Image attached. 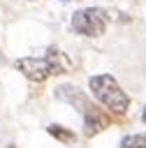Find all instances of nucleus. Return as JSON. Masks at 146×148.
<instances>
[{"mask_svg":"<svg viewBox=\"0 0 146 148\" xmlns=\"http://www.w3.org/2000/svg\"><path fill=\"white\" fill-rule=\"evenodd\" d=\"M46 132H49L51 136H56V139H58L60 143H67V146L76 143V134H74L72 130L63 127V125H49V127H46Z\"/></svg>","mask_w":146,"mask_h":148,"instance_id":"6","label":"nucleus"},{"mask_svg":"<svg viewBox=\"0 0 146 148\" xmlns=\"http://www.w3.org/2000/svg\"><path fill=\"white\" fill-rule=\"evenodd\" d=\"M16 69L32 83H42L51 76H60L72 72V60L56 46H49L42 58H21L16 60Z\"/></svg>","mask_w":146,"mask_h":148,"instance_id":"1","label":"nucleus"},{"mask_svg":"<svg viewBox=\"0 0 146 148\" xmlns=\"http://www.w3.org/2000/svg\"><path fill=\"white\" fill-rule=\"evenodd\" d=\"M109 125H111V118H109V113L102 111L100 106L88 104V106L83 109V134H86L88 139L95 136V134H100V132L107 130Z\"/></svg>","mask_w":146,"mask_h":148,"instance_id":"4","label":"nucleus"},{"mask_svg":"<svg viewBox=\"0 0 146 148\" xmlns=\"http://www.w3.org/2000/svg\"><path fill=\"white\" fill-rule=\"evenodd\" d=\"M141 120H144V123H146V109H144V111H141Z\"/></svg>","mask_w":146,"mask_h":148,"instance_id":"8","label":"nucleus"},{"mask_svg":"<svg viewBox=\"0 0 146 148\" xmlns=\"http://www.w3.org/2000/svg\"><path fill=\"white\" fill-rule=\"evenodd\" d=\"M93 95L97 97V102L104 104V109H109L111 113H125L130 106V97L125 95V90L118 86V81L111 74H97L90 76L88 81Z\"/></svg>","mask_w":146,"mask_h":148,"instance_id":"2","label":"nucleus"},{"mask_svg":"<svg viewBox=\"0 0 146 148\" xmlns=\"http://www.w3.org/2000/svg\"><path fill=\"white\" fill-rule=\"evenodd\" d=\"M0 62H2V56H0Z\"/></svg>","mask_w":146,"mask_h":148,"instance_id":"9","label":"nucleus"},{"mask_svg":"<svg viewBox=\"0 0 146 148\" xmlns=\"http://www.w3.org/2000/svg\"><path fill=\"white\" fill-rule=\"evenodd\" d=\"M107 14L97 7H86V9H79L74 12L72 16V28L74 32L83 35V37H100L104 30H107Z\"/></svg>","mask_w":146,"mask_h":148,"instance_id":"3","label":"nucleus"},{"mask_svg":"<svg viewBox=\"0 0 146 148\" xmlns=\"http://www.w3.org/2000/svg\"><path fill=\"white\" fill-rule=\"evenodd\" d=\"M121 148H146V132L144 134H130L123 139Z\"/></svg>","mask_w":146,"mask_h":148,"instance_id":"7","label":"nucleus"},{"mask_svg":"<svg viewBox=\"0 0 146 148\" xmlns=\"http://www.w3.org/2000/svg\"><path fill=\"white\" fill-rule=\"evenodd\" d=\"M56 97H60V99L70 102V104H72V106H76L79 111H83V109L88 106L86 95H83V92H79V90H76V88H72V86H60V88L56 90Z\"/></svg>","mask_w":146,"mask_h":148,"instance_id":"5","label":"nucleus"}]
</instances>
